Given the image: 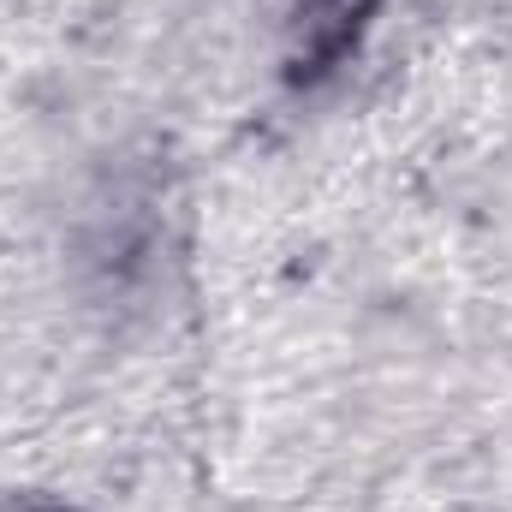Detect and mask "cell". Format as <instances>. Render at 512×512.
<instances>
[{
  "label": "cell",
  "mask_w": 512,
  "mask_h": 512,
  "mask_svg": "<svg viewBox=\"0 0 512 512\" xmlns=\"http://www.w3.org/2000/svg\"><path fill=\"white\" fill-rule=\"evenodd\" d=\"M370 18H376V0H310L292 48V78H322L328 66H340L370 30Z\"/></svg>",
  "instance_id": "6da1fadb"
}]
</instances>
